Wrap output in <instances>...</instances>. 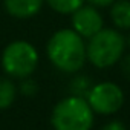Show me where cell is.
<instances>
[{"instance_id": "obj_15", "label": "cell", "mask_w": 130, "mask_h": 130, "mask_svg": "<svg viewBox=\"0 0 130 130\" xmlns=\"http://www.w3.org/2000/svg\"><path fill=\"white\" fill-rule=\"evenodd\" d=\"M87 2H89V5H92L95 8H107L115 2V0H87Z\"/></svg>"}, {"instance_id": "obj_5", "label": "cell", "mask_w": 130, "mask_h": 130, "mask_svg": "<svg viewBox=\"0 0 130 130\" xmlns=\"http://www.w3.org/2000/svg\"><path fill=\"white\" fill-rule=\"evenodd\" d=\"M87 103L95 113L112 115V113H116L122 107L124 92L116 83L103 81L89 89Z\"/></svg>"}, {"instance_id": "obj_11", "label": "cell", "mask_w": 130, "mask_h": 130, "mask_svg": "<svg viewBox=\"0 0 130 130\" xmlns=\"http://www.w3.org/2000/svg\"><path fill=\"white\" fill-rule=\"evenodd\" d=\"M90 87H92V86H90V80H89L87 77L80 75V77H75L74 81H72V90H74V93L78 95V96H83L84 93L87 95V92H89Z\"/></svg>"}, {"instance_id": "obj_10", "label": "cell", "mask_w": 130, "mask_h": 130, "mask_svg": "<svg viewBox=\"0 0 130 130\" xmlns=\"http://www.w3.org/2000/svg\"><path fill=\"white\" fill-rule=\"evenodd\" d=\"M46 2L54 11L60 14H72L84 5V0H46Z\"/></svg>"}, {"instance_id": "obj_16", "label": "cell", "mask_w": 130, "mask_h": 130, "mask_svg": "<svg viewBox=\"0 0 130 130\" xmlns=\"http://www.w3.org/2000/svg\"><path fill=\"white\" fill-rule=\"evenodd\" d=\"M124 40H125V46H128V47H130V34H128V35H127V38H124Z\"/></svg>"}, {"instance_id": "obj_14", "label": "cell", "mask_w": 130, "mask_h": 130, "mask_svg": "<svg viewBox=\"0 0 130 130\" xmlns=\"http://www.w3.org/2000/svg\"><path fill=\"white\" fill-rule=\"evenodd\" d=\"M121 69H122V74L125 75V78L130 80V54L127 57H124V60L121 63Z\"/></svg>"}, {"instance_id": "obj_7", "label": "cell", "mask_w": 130, "mask_h": 130, "mask_svg": "<svg viewBox=\"0 0 130 130\" xmlns=\"http://www.w3.org/2000/svg\"><path fill=\"white\" fill-rule=\"evenodd\" d=\"M5 9L15 19H31L43 6V0H3Z\"/></svg>"}, {"instance_id": "obj_12", "label": "cell", "mask_w": 130, "mask_h": 130, "mask_svg": "<svg viewBox=\"0 0 130 130\" xmlns=\"http://www.w3.org/2000/svg\"><path fill=\"white\" fill-rule=\"evenodd\" d=\"M22 92H23L25 95H28V96L34 95V93L37 92V84H35V81H32V80H26V81L22 84Z\"/></svg>"}, {"instance_id": "obj_3", "label": "cell", "mask_w": 130, "mask_h": 130, "mask_svg": "<svg viewBox=\"0 0 130 130\" xmlns=\"http://www.w3.org/2000/svg\"><path fill=\"white\" fill-rule=\"evenodd\" d=\"M51 122L55 130H90L93 125V110L87 100L72 95L54 107Z\"/></svg>"}, {"instance_id": "obj_13", "label": "cell", "mask_w": 130, "mask_h": 130, "mask_svg": "<svg viewBox=\"0 0 130 130\" xmlns=\"http://www.w3.org/2000/svg\"><path fill=\"white\" fill-rule=\"evenodd\" d=\"M101 130H127V128H125V125L121 121H116L115 119V121H110V122L104 124Z\"/></svg>"}, {"instance_id": "obj_4", "label": "cell", "mask_w": 130, "mask_h": 130, "mask_svg": "<svg viewBox=\"0 0 130 130\" xmlns=\"http://www.w3.org/2000/svg\"><path fill=\"white\" fill-rule=\"evenodd\" d=\"M38 64L37 49L25 41L17 40L9 43L2 54V66L3 71L15 78H28Z\"/></svg>"}, {"instance_id": "obj_1", "label": "cell", "mask_w": 130, "mask_h": 130, "mask_svg": "<svg viewBox=\"0 0 130 130\" xmlns=\"http://www.w3.org/2000/svg\"><path fill=\"white\" fill-rule=\"evenodd\" d=\"M47 57L63 72H78L86 61V44L74 29H60L47 41Z\"/></svg>"}, {"instance_id": "obj_2", "label": "cell", "mask_w": 130, "mask_h": 130, "mask_svg": "<svg viewBox=\"0 0 130 130\" xmlns=\"http://www.w3.org/2000/svg\"><path fill=\"white\" fill-rule=\"evenodd\" d=\"M125 40L121 32L110 28H103L89 38L86 46V58L98 69L113 66L122 58Z\"/></svg>"}, {"instance_id": "obj_6", "label": "cell", "mask_w": 130, "mask_h": 130, "mask_svg": "<svg viewBox=\"0 0 130 130\" xmlns=\"http://www.w3.org/2000/svg\"><path fill=\"white\" fill-rule=\"evenodd\" d=\"M103 28L104 20L98 8L92 5H83L72 12V29L83 38H90Z\"/></svg>"}, {"instance_id": "obj_8", "label": "cell", "mask_w": 130, "mask_h": 130, "mask_svg": "<svg viewBox=\"0 0 130 130\" xmlns=\"http://www.w3.org/2000/svg\"><path fill=\"white\" fill-rule=\"evenodd\" d=\"M110 19L121 31H130V0H115L110 5Z\"/></svg>"}, {"instance_id": "obj_9", "label": "cell", "mask_w": 130, "mask_h": 130, "mask_svg": "<svg viewBox=\"0 0 130 130\" xmlns=\"http://www.w3.org/2000/svg\"><path fill=\"white\" fill-rule=\"evenodd\" d=\"M15 98V86L8 78H0V109H6Z\"/></svg>"}]
</instances>
